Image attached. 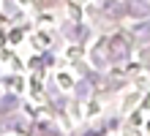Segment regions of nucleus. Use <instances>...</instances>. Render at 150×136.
Here are the masks:
<instances>
[{
    "label": "nucleus",
    "mask_w": 150,
    "mask_h": 136,
    "mask_svg": "<svg viewBox=\"0 0 150 136\" xmlns=\"http://www.w3.org/2000/svg\"><path fill=\"white\" fill-rule=\"evenodd\" d=\"M126 11L137 14V16H142V14H147V11H150V6H147V0H131V3L126 6Z\"/></svg>",
    "instance_id": "f03ea898"
},
{
    "label": "nucleus",
    "mask_w": 150,
    "mask_h": 136,
    "mask_svg": "<svg viewBox=\"0 0 150 136\" xmlns=\"http://www.w3.org/2000/svg\"><path fill=\"white\" fill-rule=\"evenodd\" d=\"M107 52H109V60L120 63V60H126L128 54H131V47H128V41H126V38L115 35V38H109V44H107Z\"/></svg>",
    "instance_id": "f257e3e1"
},
{
    "label": "nucleus",
    "mask_w": 150,
    "mask_h": 136,
    "mask_svg": "<svg viewBox=\"0 0 150 136\" xmlns=\"http://www.w3.org/2000/svg\"><path fill=\"white\" fill-rule=\"evenodd\" d=\"M36 131H47V133H55V125H52V123H36Z\"/></svg>",
    "instance_id": "7ed1b4c3"
}]
</instances>
